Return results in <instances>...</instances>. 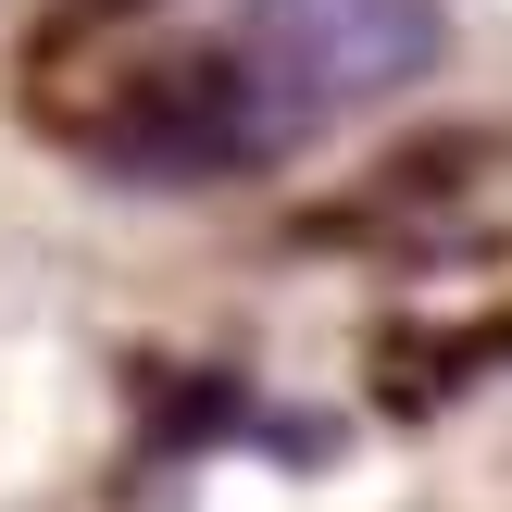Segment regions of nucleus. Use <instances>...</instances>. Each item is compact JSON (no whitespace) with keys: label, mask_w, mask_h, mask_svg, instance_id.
Instances as JSON below:
<instances>
[{"label":"nucleus","mask_w":512,"mask_h":512,"mask_svg":"<svg viewBox=\"0 0 512 512\" xmlns=\"http://www.w3.org/2000/svg\"><path fill=\"white\" fill-rule=\"evenodd\" d=\"M238 63L300 138L325 113L425 88L450 63V0H238Z\"/></svg>","instance_id":"1"}]
</instances>
